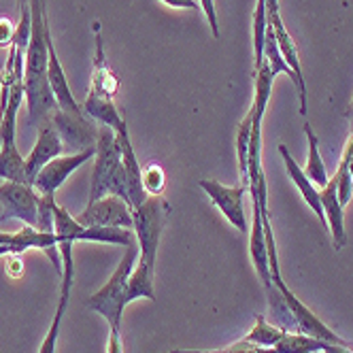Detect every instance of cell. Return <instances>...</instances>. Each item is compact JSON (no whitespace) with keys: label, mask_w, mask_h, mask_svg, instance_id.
Instances as JSON below:
<instances>
[{"label":"cell","mask_w":353,"mask_h":353,"mask_svg":"<svg viewBox=\"0 0 353 353\" xmlns=\"http://www.w3.org/2000/svg\"><path fill=\"white\" fill-rule=\"evenodd\" d=\"M266 11H279V0H266Z\"/></svg>","instance_id":"obj_34"},{"label":"cell","mask_w":353,"mask_h":353,"mask_svg":"<svg viewBox=\"0 0 353 353\" xmlns=\"http://www.w3.org/2000/svg\"><path fill=\"white\" fill-rule=\"evenodd\" d=\"M94 37H96V58H94V74H92V94L113 100V96L119 90V81L105 58V45H103V37H100L98 21H94Z\"/></svg>","instance_id":"obj_15"},{"label":"cell","mask_w":353,"mask_h":353,"mask_svg":"<svg viewBox=\"0 0 353 353\" xmlns=\"http://www.w3.org/2000/svg\"><path fill=\"white\" fill-rule=\"evenodd\" d=\"M143 188L147 196H160L164 190V170L156 164H151L143 170Z\"/></svg>","instance_id":"obj_28"},{"label":"cell","mask_w":353,"mask_h":353,"mask_svg":"<svg viewBox=\"0 0 353 353\" xmlns=\"http://www.w3.org/2000/svg\"><path fill=\"white\" fill-rule=\"evenodd\" d=\"M276 74L272 72L270 64L266 60H262V66L256 70V96H254V125H260L262 128V117L266 113L268 100H270V90H272V81Z\"/></svg>","instance_id":"obj_19"},{"label":"cell","mask_w":353,"mask_h":353,"mask_svg":"<svg viewBox=\"0 0 353 353\" xmlns=\"http://www.w3.org/2000/svg\"><path fill=\"white\" fill-rule=\"evenodd\" d=\"M268 28V15H266V0H258V7L254 11V68L258 70L264 60V41Z\"/></svg>","instance_id":"obj_25"},{"label":"cell","mask_w":353,"mask_h":353,"mask_svg":"<svg viewBox=\"0 0 353 353\" xmlns=\"http://www.w3.org/2000/svg\"><path fill=\"white\" fill-rule=\"evenodd\" d=\"M68 294H60V302H58V309H56V315H54V321L49 325V330L45 334V341L41 343V349L39 353H56V347H58V334H60V325H62V319H64V313H66V307H68Z\"/></svg>","instance_id":"obj_26"},{"label":"cell","mask_w":353,"mask_h":353,"mask_svg":"<svg viewBox=\"0 0 353 353\" xmlns=\"http://www.w3.org/2000/svg\"><path fill=\"white\" fill-rule=\"evenodd\" d=\"M170 353H276L272 347H260L254 343H247V341H239L230 347H223L217 351H196V349H176Z\"/></svg>","instance_id":"obj_27"},{"label":"cell","mask_w":353,"mask_h":353,"mask_svg":"<svg viewBox=\"0 0 353 353\" xmlns=\"http://www.w3.org/2000/svg\"><path fill=\"white\" fill-rule=\"evenodd\" d=\"M325 345V341H319V339H313V336H307V334H292V332H285V336L276 343L272 349L276 353H317L321 351Z\"/></svg>","instance_id":"obj_22"},{"label":"cell","mask_w":353,"mask_h":353,"mask_svg":"<svg viewBox=\"0 0 353 353\" xmlns=\"http://www.w3.org/2000/svg\"><path fill=\"white\" fill-rule=\"evenodd\" d=\"M26 96L23 92V83H15L11 88L7 109L0 115V179L5 181H17V183H28L26 181V158L19 154L15 132H17V111L21 107V100Z\"/></svg>","instance_id":"obj_4"},{"label":"cell","mask_w":353,"mask_h":353,"mask_svg":"<svg viewBox=\"0 0 353 353\" xmlns=\"http://www.w3.org/2000/svg\"><path fill=\"white\" fill-rule=\"evenodd\" d=\"M279 154H281V158H283V164H285V170H288V174H290V179L296 183V188L300 190L302 198H305V203L313 209V213L319 217V221L325 225V230H327V221H325V215H323V209H321V196H319V192L315 190V183L305 174V170H302V168L298 166V162L292 158L290 149H288L285 145H279Z\"/></svg>","instance_id":"obj_16"},{"label":"cell","mask_w":353,"mask_h":353,"mask_svg":"<svg viewBox=\"0 0 353 353\" xmlns=\"http://www.w3.org/2000/svg\"><path fill=\"white\" fill-rule=\"evenodd\" d=\"M349 119L353 121V98H351V105H349Z\"/></svg>","instance_id":"obj_35"},{"label":"cell","mask_w":353,"mask_h":353,"mask_svg":"<svg viewBox=\"0 0 353 353\" xmlns=\"http://www.w3.org/2000/svg\"><path fill=\"white\" fill-rule=\"evenodd\" d=\"M268 15V23L272 26V32H274V39H276V45H279V52L283 56V60L288 62V66L294 70L296 79H298V100H300V115H307V85H305V77H302V68H300V56H298V47H296V41L290 37L285 23L281 19V13L279 11H266Z\"/></svg>","instance_id":"obj_13"},{"label":"cell","mask_w":353,"mask_h":353,"mask_svg":"<svg viewBox=\"0 0 353 353\" xmlns=\"http://www.w3.org/2000/svg\"><path fill=\"white\" fill-rule=\"evenodd\" d=\"M39 194L28 183L5 181L0 185V205H3V215L0 219H19L30 228H37L39 221Z\"/></svg>","instance_id":"obj_8"},{"label":"cell","mask_w":353,"mask_h":353,"mask_svg":"<svg viewBox=\"0 0 353 353\" xmlns=\"http://www.w3.org/2000/svg\"><path fill=\"white\" fill-rule=\"evenodd\" d=\"M319 196H321V209L327 221V232L334 239V247L343 249L347 243V232H345L343 207L339 203V176L336 174H332V179L319 192Z\"/></svg>","instance_id":"obj_14"},{"label":"cell","mask_w":353,"mask_h":353,"mask_svg":"<svg viewBox=\"0 0 353 353\" xmlns=\"http://www.w3.org/2000/svg\"><path fill=\"white\" fill-rule=\"evenodd\" d=\"M45 0H30V43L26 52V70H23V92L28 103V121L30 125H39L49 121L58 111L56 96L47 79V32L49 17L45 9Z\"/></svg>","instance_id":"obj_1"},{"label":"cell","mask_w":353,"mask_h":353,"mask_svg":"<svg viewBox=\"0 0 353 353\" xmlns=\"http://www.w3.org/2000/svg\"><path fill=\"white\" fill-rule=\"evenodd\" d=\"M81 225H98V228H125L134 230V219H132V209L125 200L117 196H105L96 200V203L88 205L77 217Z\"/></svg>","instance_id":"obj_7"},{"label":"cell","mask_w":353,"mask_h":353,"mask_svg":"<svg viewBox=\"0 0 353 353\" xmlns=\"http://www.w3.org/2000/svg\"><path fill=\"white\" fill-rule=\"evenodd\" d=\"M198 185L205 190V194L211 198V203L221 211V215L228 219L239 232H247V217H245V207H243V198H245V188L236 185V188H228L221 185L215 179H200Z\"/></svg>","instance_id":"obj_10"},{"label":"cell","mask_w":353,"mask_h":353,"mask_svg":"<svg viewBox=\"0 0 353 353\" xmlns=\"http://www.w3.org/2000/svg\"><path fill=\"white\" fill-rule=\"evenodd\" d=\"M154 279H156V270L149 268L141 258L137 260V266L130 272L128 279V288H125V307L130 302L139 300V298H147V300H156V290H154Z\"/></svg>","instance_id":"obj_18"},{"label":"cell","mask_w":353,"mask_h":353,"mask_svg":"<svg viewBox=\"0 0 353 353\" xmlns=\"http://www.w3.org/2000/svg\"><path fill=\"white\" fill-rule=\"evenodd\" d=\"M15 28L7 17H0V47H9L13 41Z\"/></svg>","instance_id":"obj_30"},{"label":"cell","mask_w":353,"mask_h":353,"mask_svg":"<svg viewBox=\"0 0 353 353\" xmlns=\"http://www.w3.org/2000/svg\"><path fill=\"white\" fill-rule=\"evenodd\" d=\"M139 256H141L139 243H132L125 247V254H123L121 262L117 264L115 272L111 274V279L96 294H92L88 300V307L92 311H96L100 317H105L111 327L109 353H123V345H121V336H119V323H121V313L125 309V302H123L125 288H128L130 272L137 266Z\"/></svg>","instance_id":"obj_2"},{"label":"cell","mask_w":353,"mask_h":353,"mask_svg":"<svg viewBox=\"0 0 353 353\" xmlns=\"http://www.w3.org/2000/svg\"><path fill=\"white\" fill-rule=\"evenodd\" d=\"M160 3H164L172 9H198L194 0H160Z\"/></svg>","instance_id":"obj_31"},{"label":"cell","mask_w":353,"mask_h":353,"mask_svg":"<svg viewBox=\"0 0 353 353\" xmlns=\"http://www.w3.org/2000/svg\"><path fill=\"white\" fill-rule=\"evenodd\" d=\"M305 134H307V141H309V160H307L305 174L315 185L325 188L327 185V172H325V166H323L321 156H319V141H317V137H315V132H313V128L309 123L305 125Z\"/></svg>","instance_id":"obj_21"},{"label":"cell","mask_w":353,"mask_h":353,"mask_svg":"<svg viewBox=\"0 0 353 353\" xmlns=\"http://www.w3.org/2000/svg\"><path fill=\"white\" fill-rule=\"evenodd\" d=\"M3 256H15V249L9 243L0 241V258H3Z\"/></svg>","instance_id":"obj_33"},{"label":"cell","mask_w":353,"mask_h":353,"mask_svg":"<svg viewBox=\"0 0 353 353\" xmlns=\"http://www.w3.org/2000/svg\"><path fill=\"white\" fill-rule=\"evenodd\" d=\"M94 156H96V147L85 149V151H79V154L60 156V158L52 160L49 164H45L41 168V172L37 174L34 183H32L34 192L39 196H56V192L64 185V181L70 176V172L81 168Z\"/></svg>","instance_id":"obj_9"},{"label":"cell","mask_w":353,"mask_h":353,"mask_svg":"<svg viewBox=\"0 0 353 353\" xmlns=\"http://www.w3.org/2000/svg\"><path fill=\"white\" fill-rule=\"evenodd\" d=\"M285 332L288 330H283V327L270 325L262 315H256V325L251 327V332L243 341L260 345V347H274L276 343H279L285 336Z\"/></svg>","instance_id":"obj_23"},{"label":"cell","mask_w":353,"mask_h":353,"mask_svg":"<svg viewBox=\"0 0 353 353\" xmlns=\"http://www.w3.org/2000/svg\"><path fill=\"white\" fill-rule=\"evenodd\" d=\"M264 60L270 64V68H272V72H274V74H279V72L288 74V77L292 79V83L298 88V79H296V74H294V70L288 66V62L283 60V56H281V52H279V45H276V39H274V32H272V26H270V23H268V28H266V41H264Z\"/></svg>","instance_id":"obj_24"},{"label":"cell","mask_w":353,"mask_h":353,"mask_svg":"<svg viewBox=\"0 0 353 353\" xmlns=\"http://www.w3.org/2000/svg\"><path fill=\"white\" fill-rule=\"evenodd\" d=\"M321 353H353L349 345H334V343H325Z\"/></svg>","instance_id":"obj_32"},{"label":"cell","mask_w":353,"mask_h":353,"mask_svg":"<svg viewBox=\"0 0 353 353\" xmlns=\"http://www.w3.org/2000/svg\"><path fill=\"white\" fill-rule=\"evenodd\" d=\"M251 123H254V109H249V113L241 121L239 132H236L239 174H241V185L245 190H249V137H251Z\"/></svg>","instance_id":"obj_20"},{"label":"cell","mask_w":353,"mask_h":353,"mask_svg":"<svg viewBox=\"0 0 353 353\" xmlns=\"http://www.w3.org/2000/svg\"><path fill=\"white\" fill-rule=\"evenodd\" d=\"M317 353H321V351H317Z\"/></svg>","instance_id":"obj_37"},{"label":"cell","mask_w":353,"mask_h":353,"mask_svg":"<svg viewBox=\"0 0 353 353\" xmlns=\"http://www.w3.org/2000/svg\"><path fill=\"white\" fill-rule=\"evenodd\" d=\"M170 217V205L168 200L160 196H147V200L132 211L134 219V236L139 243L141 260L156 270V258H158V247L164 225Z\"/></svg>","instance_id":"obj_5"},{"label":"cell","mask_w":353,"mask_h":353,"mask_svg":"<svg viewBox=\"0 0 353 353\" xmlns=\"http://www.w3.org/2000/svg\"><path fill=\"white\" fill-rule=\"evenodd\" d=\"M272 285L279 290V294L283 296L285 300V307L294 319V325H296V332L300 334H307V336H313V339H319V341H325V343H334V345H347V341H343L336 332H332L330 327H327L309 307H305L302 302L294 296V292L283 283L281 274H272Z\"/></svg>","instance_id":"obj_6"},{"label":"cell","mask_w":353,"mask_h":353,"mask_svg":"<svg viewBox=\"0 0 353 353\" xmlns=\"http://www.w3.org/2000/svg\"><path fill=\"white\" fill-rule=\"evenodd\" d=\"M64 141L60 137V132L56 130V125L52 123V119L49 121H43L39 125V137H37V143L32 147V151L28 154V158L23 160L26 162V181L28 185L34 183L37 174L41 172V168L45 164H49L52 160L60 158L64 154Z\"/></svg>","instance_id":"obj_11"},{"label":"cell","mask_w":353,"mask_h":353,"mask_svg":"<svg viewBox=\"0 0 353 353\" xmlns=\"http://www.w3.org/2000/svg\"><path fill=\"white\" fill-rule=\"evenodd\" d=\"M117 196L128 203V174L121 162V147L115 132L109 125H98V141H96V156L92 170V188L88 205L105 196Z\"/></svg>","instance_id":"obj_3"},{"label":"cell","mask_w":353,"mask_h":353,"mask_svg":"<svg viewBox=\"0 0 353 353\" xmlns=\"http://www.w3.org/2000/svg\"><path fill=\"white\" fill-rule=\"evenodd\" d=\"M52 123L56 125V130L60 132L64 147H70L74 154L79 151L96 147L98 141V128L94 125V119L88 115H68L64 111H56L52 117Z\"/></svg>","instance_id":"obj_12"},{"label":"cell","mask_w":353,"mask_h":353,"mask_svg":"<svg viewBox=\"0 0 353 353\" xmlns=\"http://www.w3.org/2000/svg\"><path fill=\"white\" fill-rule=\"evenodd\" d=\"M0 223H3V219H0Z\"/></svg>","instance_id":"obj_36"},{"label":"cell","mask_w":353,"mask_h":353,"mask_svg":"<svg viewBox=\"0 0 353 353\" xmlns=\"http://www.w3.org/2000/svg\"><path fill=\"white\" fill-rule=\"evenodd\" d=\"M200 9L205 11L209 23H211V32L215 39H219V23H217V13H215V0H200Z\"/></svg>","instance_id":"obj_29"},{"label":"cell","mask_w":353,"mask_h":353,"mask_svg":"<svg viewBox=\"0 0 353 353\" xmlns=\"http://www.w3.org/2000/svg\"><path fill=\"white\" fill-rule=\"evenodd\" d=\"M81 109H83V113H85L90 119H94V121H98V123H103V125H109V128H111L115 134L128 130V125H125L123 117L119 115V111H117V107L113 105V100H111V98H103V96H96V94L90 92V96H88V100L83 103Z\"/></svg>","instance_id":"obj_17"}]
</instances>
